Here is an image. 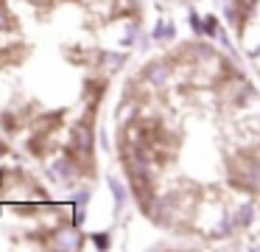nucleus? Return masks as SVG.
<instances>
[{
  "mask_svg": "<svg viewBox=\"0 0 260 252\" xmlns=\"http://www.w3.org/2000/svg\"><path fill=\"white\" fill-rule=\"evenodd\" d=\"M148 76H151V81H154V84H159V81H162V76H168V70H165V65H154V68L148 70Z\"/></svg>",
  "mask_w": 260,
  "mask_h": 252,
  "instance_id": "nucleus-1",
  "label": "nucleus"
}]
</instances>
